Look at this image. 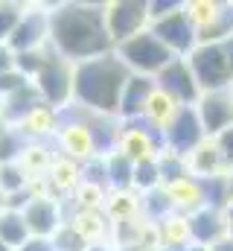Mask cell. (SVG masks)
<instances>
[{
	"instance_id": "cell-1",
	"label": "cell",
	"mask_w": 233,
	"mask_h": 251,
	"mask_svg": "<svg viewBox=\"0 0 233 251\" xmlns=\"http://www.w3.org/2000/svg\"><path fill=\"white\" fill-rule=\"evenodd\" d=\"M50 47L70 64L114 53L105 29V3H58L50 6Z\"/></svg>"
},
{
	"instance_id": "cell-2",
	"label": "cell",
	"mask_w": 233,
	"mask_h": 251,
	"mask_svg": "<svg viewBox=\"0 0 233 251\" xmlns=\"http://www.w3.org/2000/svg\"><path fill=\"white\" fill-rule=\"evenodd\" d=\"M128 76L131 70L116 59V53L73 64V102H79L91 114H116Z\"/></svg>"
},
{
	"instance_id": "cell-3",
	"label": "cell",
	"mask_w": 233,
	"mask_h": 251,
	"mask_svg": "<svg viewBox=\"0 0 233 251\" xmlns=\"http://www.w3.org/2000/svg\"><path fill=\"white\" fill-rule=\"evenodd\" d=\"M114 53L134 76H149V79H155V76L175 59L172 53H169L149 29H143L140 35L122 41L119 47H114Z\"/></svg>"
},
{
	"instance_id": "cell-4",
	"label": "cell",
	"mask_w": 233,
	"mask_h": 251,
	"mask_svg": "<svg viewBox=\"0 0 233 251\" xmlns=\"http://www.w3.org/2000/svg\"><path fill=\"white\" fill-rule=\"evenodd\" d=\"M186 64H189L201 94L233 88V73L231 64H228V56H225V44H198L186 56Z\"/></svg>"
},
{
	"instance_id": "cell-5",
	"label": "cell",
	"mask_w": 233,
	"mask_h": 251,
	"mask_svg": "<svg viewBox=\"0 0 233 251\" xmlns=\"http://www.w3.org/2000/svg\"><path fill=\"white\" fill-rule=\"evenodd\" d=\"M32 85L41 94L47 108L61 111L64 105L73 102V64L67 59H61L56 50L50 47V56H47V62L41 64V70L35 73Z\"/></svg>"
},
{
	"instance_id": "cell-6",
	"label": "cell",
	"mask_w": 233,
	"mask_h": 251,
	"mask_svg": "<svg viewBox=\"0 0 233 251\" xmlns=\"http://www.w3.org/2000/svg\"><path fill=\"white\" fill-rule=\"evenodd\" d=\"M149 0H114L105 3V29L111 44L119 47L122 41L149 29Z\"/></svg>"
},
{
	"instance_id": "cell-7",
	"label": "cell",
	"mask_w": 233,
	"mask_h": 251,
	"mask_svg": "<svg viewBox=\"0 0 233 251\" xmlns=\"http://www.w3.org/2000/svg\"><path fill=\"white\" fill-rule=\"evenodd\" d=\"M149 32L172 53L175 59H186L198 47V35H195V26L189 24V18L184 12V3L175 12L158 18V21H152L149 24Z\"/></svg>"
},
{
	"instance_id": "cell-8",
	"label": "cell",
	"mask_w": 233,
	"mask_h": 251,
	"mask_svg": "<svg viewBox=\"0 0 233 251\" xmlns=\"http://www.w3.org/2000/svg\"><path fill=\"white\" fill-rule=\"evenodd\" d=\"M47 44H50V6L26 3V12H23L21 24L15 26L12 38L6 41V47L18 56V53L41 50Z\"/></svg>"
},
{
	"instance_id": "cell-9",
	"label": "cell",
	"mask_w": 233,
	"mask_h": 251,
	"mask_svg": "<svg viewBox=\"0 0 233 251\" xmlns=\"http://www.w3.org/2000/svg\"><path fill=\"white\" fill-rule=\"evenodd\" d=\"M161 134H163V149L181 155V158H186L195 146H201L207 140V134L201 128V120L195 114V105H181Z\"/></svg>"
},
{
	"instance_id": "cell-10",
	"label": "cell",
	"mask_w": 233,
	"mask_h": 251,
	"mask_svg": "<svg viewBox=\"0 0 233 251\" xmlns=\"http://www.w3.org/2000/svg\"><path fill=\"white\" fill-rule=\"evenodd\" d=\"M155 88L163 97H169L175 105H195L201 97V88L195 85V76H192L186 59H172L155 76Z\"/></svg>"
},
{
	"instance_id": "cell-11",
	"label": "cell",
	"mask_w": 233,
	"mask_h": 251,
	"mask_svg": "<svg viewBox=\"0 0 233 251\" xmlns=\"http://www.w3.org/2000/svg\"><path fill=\"white\" fill-rule=\"evenodd\" d=\"M119 152L128 161H149L158 158L163 152V134L158 128L146 123V120H134V123H122V137H119Z\"/></svg>"
},
{
	"instance_id": "cell-12",
	"label": "cell",
	"mask_w": 233,
	"mask_h": 251,
	"mask_svg": "<svg viewBox=\"0 0 233 251\" xmlns=\"http://www.w3.org/2000/svg\"><path fill=\"white\" fill-rule=\"evenodd\" d=\"M21 213H23L29 237L53 240V234L64 225V204L58 199H53V196H35Z\"/></svg>"
},
{
	"instance_id": "cell-13",
	"label": "cell",
	"mask_w": 233,
	"mask_h": 251,
	"mask_svg": "<svg viewBox=\"0 0 233 251\" xmlns=\"http://www.w3.org/2000/svg\"><path fill=\"white\" fill-rule=\"evenodd\" d=\"M195 114L201 120V128L207 137L222 134L228 126H233V91H210L201 94L195 102Z\"/></svg>"
},
{
	"instance_id": "cell-14",
	"label": "cell",
	"mask_w": 233,
	"mask_h": 251,
	"mask_svg": "<svg viewBox=\"0 0 233 251\" xmlns=\"http://www.w3.org/2000/svg\"><path fill=\"white\" fill-rule=\"evenodd\" d=\"M155 94V79L149 76H128L122 94H119V105H116V117L122 123H134V120H143L146 114V105Z\"/></svg>"
},
{
	"instance_id": "cell-15",
	"label": "cell",
	"mask_w": 233,
	"mask_h": 251,
	"mask_svg": "<svg viewBox=\"0 0 233 251\" xmlns=\"http://www.w3.org/2000/svg\"><path fill=\"white\" fill-rule=\"evenodd\" d=\"M88 123V120H85ZM85 123H73V120H58L56 128V143L58 155L61 158H70L76 164H85L88 158H93V146H91V134H88V126Z\"/></svg>"
},
{
	"instance_id": "cell-16",
	"label": "cell",
	"mask_w": 233,
	"mask_h": 251,
	"mask_svg": "<svg viewBox=\"0 0 233 251\" xmlns=\"http://www.w3.org/2000/svg\"><path fill=\"white\" fill-rule=\"evenodd\" d=\"M186 167H189V176L198 178V181L225 178L228 173H233V167L225 161V155L219 152V146H216L213 137H207L201 146H195V149L186 155Z\"/></svg>"
},
{
	"instance_id": "cell-17",
	"label": "cell",
	"mask_w": 233,
	"mask_h": 251,
	"mask_svg": "<svg viewBox=\"0 0 233 251\" xmlns=\"http://www.w3.org/2000/svg\"><path fill=\"white\" fill-rule=\"evenodd\" d=\"M186 225H189V243L192 246H204V249L228 234L225 210H216V207H201V210L189 213Z\"/></svg>"
},
{
	"instance_id": "cell-18",
	"label": "cell",
	"mask_w": 233,
	"mask_h": 251,
	"mask_svg": "<svg viewBox=\"0 0 233 251\" xmlns=\"http://www.w3.org/2000/svg\"><path fill=\"white\" fill-rule=\"evenodd\" d=\"M88 134L93 146V158H108L119 149L122 137V120L116 114H91L88 117Z\"/></svg>"
},
{
	"instance_id": "cell-19",
	"label": "cell",
	"mask_w": 233,
	"mask_h": 251,
	"mask_svg": "<svg viewBox=\"0 0 233 251\" xmlns=\"http://www.w3.org/2000/svg\"><path fill=\"white\" fill-rule=\"evenodd\" d=\"M44 184H47V193L58 201H61V196H73V190L82 184V164L58 155L44 176Z\"/></svg>"
},
{
	"instance_id": "cell-20",
	"label": "cell",
	"mask_w": 233,
	"mask_h": 251,
	"mask_svg": "<svg viewBox=\"0 0 233 251\" xmlns=\"http://www.w3.org/2000/svg\"><path fill=\"white\" fill-rule=\"evenodd\" d=\"M41 105H44L41 94L35 91V85H32V82H26L23 88H18L15 94H9V97L3 100V114H0V117H3V123H6V126H12V128H15L18 123H23L32 111H38Z\"/></svg>"
},
{
	"instance_id": "cell-21",
	"label": "cell",
	"mask_w": 233,
	"mask_h": 251,
	"mask_svg": "<svg viewBox=\"0 0 233 251\" xmlns=\"http://www.w3.org/2000/svg\"><path fill=\"white\" fill-rule=\"evenodd\" d=\"M58 158V149L53 140H38V143H26L23 155H21V167L29 176V181H41L47 176V170L53 167V161Z\"/></svg>"
},
{
	"instance_id": "cell-22",
	"label": "cell",
	"mask_w": 233,
	"mask_h": 251,
	"mask_svg": "<svg viewBox=\"0 0 233 251\" xmlns=\"http://www.w3.org/2000/svg\"><path fill=\"white\" fill-rule=\"evenodd\" d=\"M67 225H73L88 243H99V240H111V222L105 219L102 210H73L70 216H64Z\"/></svg>"
},
{
	"instance_id": "cell-23",
	"label": "cell",
	"mask_w": 233,
	"mask_h": 251,
	"mask_svg": "<svg viewBox=\"0 0 233 251\" xmlns=\"http://www.w3.org/2000/svg\"><path fill=\"white\" fill-rule=\"evenodd\" d=\"M105 219L116 225V222H128L140 216V196L134 190H108L105 204H102Z\"/></svg>"
},
{
	"instance_id": "cell-24",
	"label": "cell",
	"mask_w": 233,
	"mask_h": 251,
	"mask_svg": "<svg viewBox=\"0 0 233 251\" xmlns=\"http://www.w3.org/2000/svg\"><path fill=\"white\" fill-rule=\"evenodd\" d=\"M169 190V196H172V204H175V213H181V216H189V213H195V210H201V207H207V199H204V184L198 181V178H184V181H178L175 187H166Z\"/></svg>"
},
{
	"instance_id": "cell-25",
	"label": "cell",
	"mask_w": 233,
	"mask_h": 251,
	"mask_svg": "<svg viewBox=\"0 0 233 251\" xmlns=\"http://www.w3.org/2000/svg\"><path fill=\"white\" fill-rule=\"evenodd\" d=\"M29 143H38V140H53L56 137V128H58V114L53 108H47V105H41L38 111H32L23 123L15 126Z\"/></svg>"
},
{
	"instance_id": "cell-26",
	"label": "cell",
	"mask_w": 233,
	"mask_h": 251,
	"mask_svg": "<svg viewBox=\"0 0 233 251\" xmlns=\"http://www.w3.org/2000/svg\"><path fill=\"white\" fill-rule=\"evenodd\" d=\"M172 213H175V204L166 187H155L149 193H140V219L143 222L158 225V222H163Z\"/></svg>"
},
{
	"instance_id": "cell-27",
	"label": "cell",
	"mask_w": 233,
	"mask_h": 251,
	"mask_svg": "<svg viewBox=\"0 0 233 251\" xmlns=\"http://www.w3.org/2000/svg\"><path fill=\"white\" fill-rule=\"evenodd\" d=\"M105 176H108V190H131V176H134V161H128L119 149L105 158Z\"/></svg>"
},
{
	"instance_id": "cell-28",
	"label": "cell",
	"mask_w": 233,
	"mask_h": 251,
	"mask_svg": "<svg viewBox=\"0 0 233 251\" xmlns=\"http://www.w3.org/2000/svg\"><path fill=\"white\" fill-rule=\"evenodd\" d=\"M181 105H175L169 97H163L158 88H155V94H152V100H149V105H146V114H143V120L152 126V128H158V131H163L169 120L175 117V111H178Z\"/></svg>"
},
{
	"instance_id": "cell-29",
	"label": "cell",
	"mask_w": 233,
	"mask_h": 251,
	"mask_svg": "<svg viewBox=\"0 0 233 251\" xmlns=\"http://www.w3.org/2000/svg\"><path fill=\"white\" fill-rule=\"evenodd\" d=\"M0 240L9 249H18L29 240V231H26V222H23L21 210H3L0 213Z\"/></svg>"
},
{
	"instance_id": "cell-30",
	"label": "cell",
	"mask_w": 233,
	"mask_h": 251,
	"mask_svg": "<svg viewBox=\"0 0 233 251\" xmlns=\"http://www.w3.org/2000/svg\"><path fill=\"white\" fill-rule=\"evenodd\" d=\"M158 173H161V187H175L178 181L189 178V167H186V158L175 155V152H161L158 155Z\"/></svg>"
},
{
	"instance_id": "cell-31",
	"label": "cell",
	"mask_w": 233,
	"mask_h": 251,
	"mask_svg": "<svg viewBox=\"0 0 233 251\" xmlns=\"http://www.w3.org/2000/svg\"><path fill=\"white\" fill-rule=\"evenodd\" d=\"M158 237H161V246H192L186 216H181V213H172L163 222H158Z\"/></svg>"
},
{
	"instance_id": "cell-32",
	"label": "cell",
	"mask_w": 233,
	"mask_h": 251,
	"mask_svg": "<svg viewBox=\"0 0 233 251\" xmlns=\"http://www.w3.org/2000/svg\"><path fill=\"white\" fill-rule=\"evenodd\" d=\"M161 187V173H158V158H149V161H137L134 164V176H131V190L140 196V193H149V190Z\"/></svg>"
},
{
	"instance_id": "cell-33",
	"label": "cell",
	"mask_w": 233,
	"mask_h": 251,
	"mask_svg": "<svg viewBox=\"0 0 233 251\" xmlns=\"http://www.w3.org/2000/svg\"><path fill=\"white\" fill-rule=\"evenodd\" d=\"M219 9H222V3H216V0H186L184 3V12H186L189 24L195 26V35L219 15Z\"/></svg>"
},
{
	"instance_id": "cell-34",
	"label": "cell",
	"mask_w": 233,
	"mask_h": 251,
	"mask_svg": "<svg viewBox=\"0 0 233 251\" xmlns=\"http://www.w3.org/2000/svg\"><path fill=\"white\" fill-rule=\"evenodd\" d=\"M26 143H29V140H26L18 128L6 126L3 134H0V164H18L21 155H23V149H26Z\"/></svg>"
},
{
	"instance_id": "cell-35",
	"label": "cell",
	"mask_w": 233,
	"mask_h": 251,
	"mask_svg": "<svg viewBox=\"0 0 233 251\" xmlns=\"http://www.w3.org/2000/svg\"><path fill=\"white\" fill-rule=\"evenodd\" d=\"M26 12V3H15V0H0V44H6L15 32V26L21 24Z\"/></svg>"
},
{
	"instance_id": "cell-36",
	"label": "cell",
	"mask_w": 233,
	"mask_h": 251,
	"mask_svg": "<svg viewBox=\"0 0 233 251\" xmlns=\"http://www.w3.org/2000/svg\"><path fill=\"white\" fill-rule=\"evenodd\" d=\"M29 176L23 173L21 164H0V190L6 196H15V193H23L29 187Z\"/></svg>"
},
{
	"instance_id": "cell-37",
	"label": "cell",
	"mask_w": 233,
	"mask_h": 251,
	"mask_svg": "<svg viewBox=\"0 0 233 251\" xmlns=\"http://www.w3.org/2000/svg\"><path fill=\"white\" fill-rule=\"evenodd\" d=\"M50 243H53V251H88V246H91V243H88L73 225H67V222L53 234Z\"/></svg>"
},
{
	"instance_id": "cell-38",
	"label": "cell",
	"mask_w": 233,
	"mask_h": 251,
	"mask_svg": "<svg viewBox=\"0 0 233 251\" xmlns=\"http://www.w3.org/2000/svg\"><path fill=\"white\" fill-rule=\"evenodd\" d=\"M105 190H96L91 187V184H79V187L73 190V210H102V204H105Z\"/></svg>"
},
{
	"instance_id": "cell-39",
	"label": "cell",
	"mask_w": 233,
	"mask_h": 251,
	"mask_svg": "<svg viewBox=\"0 0 233 251\" xmlns=\"http://www.w3.org/2000/svg\"><path fill=\"white\" fill-rule=\"evenodd\" d=\"M82 184H91L108 193V176H105V158H88L82 164Z\"/></svg>"
},
{
	"instance_id": "cell-40",
	"label": "cell",
	"mask_w": 233,
	"mask_h": 251,
	"mask_svg": "<svg viewBox=\"0 0 233 251\" xmlns=\"http://www.w3.org/2000/svg\"><path fill=\"white\" fill-rule=\"evenodd\" d=\"M26 82H29V79H23L18 70H12V73H3V76H0V97L6 100L9 94H15V91H18V88H23Z\"/></svg>"
},
{
	"instance_id": "cell-41",
	"label": "cell",
	"mask_w": 233,
	"mask_h": 251,
	"mask_svg": "<svg viewBox=\"0 0 233 251\" xmlns=\"http://www.w3.org/2000/svg\"><path fill=\"white\" fill-rule=\"evenodd\" d=\"M213 140H216V146H219V152L225 155V161H228V164L233 167V126H228V128H225L222 134H216Z\"/></svg>"
},
{
	"instance_id": "cell-42",
	"label": "cell",
	"mask_w": 233,
	"mask_h": 251,
	"mask_svg": "<svg viewBox=\"0 0 233 251\" xmlns=\"http://www.w3.org/2000/svg\"><path fill=\"white\" fill-rule=\"evenodd\" d=\"M15 251H53V243L50 240H41V237H29L23 246H18Z\"/></svg>"
},
{
	"instance_id": "cell-43",
	"label": "cell",
	"mask_w": 233,
	"mask_h": 251,
	"mask_svg": "<svg viewBox=\"0 0 233 251\" xmlns=\"http://www.w3.org/2000/svg\"><path fill=\"white\" fill-rule=\"evenodd\" d=\"M12 70H15V53L6 44H0V76L3 73H12Z\"/></svg>"
},
{
	"instance_id": "cell-44",
	"label": "cell",
	"mask_w": 233,
	"mask_h": 251,
	"mask_svg": "<svg viewBox=\"0 0 233 251\" xmlns=\"http://www.w3.org/2000/svg\"><path fill=\"white\" fill-rule=\"evenodd\" d=\"M207 251H233V237L231 234H225L222 240H216L213 246H207Z\"/></svg>"
},
{
	"instance_id": "cell-45",
	"label": "cell",
	"mask_w": 233,
	"mask_h": 251,
	"mask_svg": "<svg viewBox=\"0 0 233 251\" xmlns=\"http://www.w3.org/2000/svg\"><path fill=\"white\" fill-rule=\"evenodd\" d=\"M88 251H116V246L111 243V240H99V243H91Z\"/></svg>"
},
{
	"instance_id": "cell-46",
	"label": "cell",
	"mask_w": 233,
	"mask_h": 251,
	"mask_svg": "<svg viewBox=\"0 0 233 251\" xmlns=\"http://www.w3.org/2000/svg\"><path fill=\"white\" fill-rule=\"evenodd\" d=\"M225 56H228V64H231V73H233V38L225 41Z\"/></svg>"
},
{
	"instance_id": "cell-47",
	"label": "cell",
	"mask_w": 233,
	"mask_h": 251,
	"mask_svg": "<svg viewBox=\"0 0 233 251\" xmlns=\"http://www.w3.org/2000/svg\"><path fill=\"white\" fill-rule=\"evenodd\" d=\"M116 251H152V249H146L143 243H131V246H119Z\"/></svg>"
},
{
	"instance_id": "cell-48",
	"label": "cell",
	"mask_w": 233,
	"mask_h": 251,
	"mask_svg": "<svg viewBox=\"0 0 233 251\" xmlns=\"http://www.w3.org/2000/svg\"><path fill=\"white\" fill-rule=\"evenodd\" d=\"M225 187H228V204H233V173H228V178H225Z\"/></svg>"
},
{
	"instance_id": "cell-49",
	"label": "cell",
	"mask_w": 233,
	"mask_h": 251,
	"mask_svg": "<svg viewBox=\"0 0 233 251\" xmlns=\"http://www.w3.org/2000/svg\"><path fill=\"white\" fill-rule=\"evenodd\" d=\"M3 210H9V196L0 190V213H3Z\"/></svg>"
},
{
	"instance_id": "cell-50",
	"label": "cell",
	"mask_w": 233,
	"mask_h": 251,
	"mask_svg": "<svg viewBox=\"0 0 233 251\" xmlns=\"http://www.w3.org/2000/svg\"><path fill=\"white\" fill-rule=\"evenodd\" d=\"M189 246H161L158 251H186Z\"/></svg>"
},
{
	"instance_id": "cell-51",
	"label": "cell",
	"mask_w": 233,
	"mask_h": 251,
	"mask_svg": "<svg viewBox=\"0 0 233 251\" xmlns=\"http://www.w3.org/2000/svg\"><path fill=\"white\" fill-rule=\"evenodd\" d=\"M225 219H228V228H231V225H233V204L225 207Z\"/></svg>"
},
{
	"instance_id": "cell-52",
	"label": "cell",
	"mask_w": 233,
	"mask_h": 251,
	"mask_svg": "<svg viewBox=\"0 0 233 251\" xmlns=\"http://www.w3.org/2000/svg\"><path fill=\"white\" fill-rule=\"evenodd\" d=\"M186 251H207V249H204V246H189Z\"/></svg>"
},
{
	"instance_id": "cell-53",
	"label": "cell",
	"mask_w": 233,
	"mask_h": 251,
	"mask_svg": "<svg viewBox=\"0 0 233 251\" xmlns=\"http://www.w3.org/2000/svg\"><path fill=\"white\" fill-rule=\"evenodd\" d=\"M0 251H15V249H9V246H6V243L0 240Z\"/></svg>"
},
{
	"instance_id": "cell-54",
	"label": "cell",
	"mask_w": 233,
	"mask_h": 251,
	"mask_svg": "<svg viewBox=\"0 0 233 251\" xmlns=\"http://www.w3.org/2000/svg\"><path fill=\"white\" fill-rule=\"evenodd\" d=\"M3 128H6V123H3V117H0V134H3Z\"/></svg>"
},
{
	"instance_id": "cell-55",
	"label": "cell",
	"mask_w": 233,
	"mask_h": 251,
	"mask_svg": "<svg viewBox=\"0 0 233 251\" xmlns=\"http://www.w3.org/2000/svg\"><path fill=\"white\" fill-rule=\"evenodd\" d=\"M0 114H3V97H0Z\"/></svg>"
},
{
	"instance_id": "cell-56",
	"label": "cell",
	"mask_w": 233,
	"mask_h": 251,
	"mask_svg": "<svg viewBox=\"0 0 233 251\" xmlns=\"http://www.w3.org/2000/svg\"><path fill=\"white\" fill-rule=\"evenodd\" d=\"M228 234H231V237H233V225H231V228H228Z\"/></svg>"
},
{
	"instance_id": "cell-57",
	"label": "cell",
	"mask_w": 233,
	"mask_h": 251,
	"mask_svg": "<svg viewBox=\"0 0 233 251\" xmlns=\"http://www.w3.org/2000/svg\"><path fill=\"white\" fill-rule=\"evenodd\" d=\"M231 91H233V88H231Z\"/></svg>"
}]
</instances>
